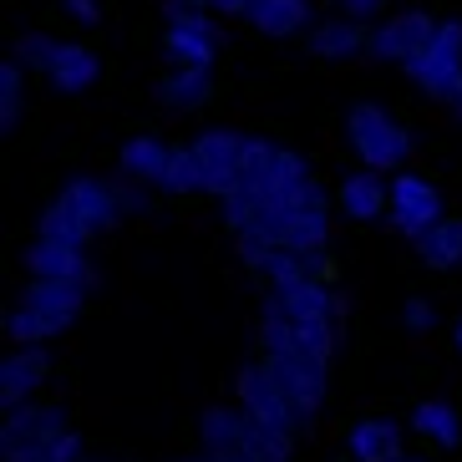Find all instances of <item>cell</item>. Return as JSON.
I'll use <instances>...</instances> for the list:
<instances>
[{
	"label": "cell",
	"instance_id": "obj_39",
	"mask_svg": "<svg viewBox=\"0 0 462 462\" xmlns=\"http://www.w3.org/2000/svg\"><path fill=\"white\" fill-rule=\"evenodd\" d=\"M457 351H462V326H457Z\"/></svg>",
	"mask_w": 462,
	"mask_h": 462
},
{
	"label": "cell",
	"instance_id": "obj_5",
	"mask_svg": "<svg viewBox=\"0 0 462 462\" xmlns=\"http://www.w3.org/2000/svg\"><path fill=\"white\" fill-rule=\"evenodd\" d=\"M234 386H239V407H245L249 417H259V421H270V427H280V432H300V427L310 421V417H305V411H300L295 402L285 396V386L270 376V366H264V361L245 366Z\"/></svg>",
	"mask_w": 462,
	"mask_h": 462
},
{
	"label": "cell",
	"instance_id": "obj_35",
	"mask_svg": "<svg viewBox=\"0 0 462 462\" xmlns=\"http://www.w3.org/2000/svg\"><path fill=\"white\" fill-rule=\"evenodd\" d=\"M67 11L77 15V21H87V26H92V21H97V0H67Z\"/></svg>",
	"mask_w": 462,
	"mask_h": 462
},
{
	"label": "cell",
	"instance_id": "obj_22",
	"mask_svg": "<svg viewBox=\"0 0 462 462\" xmlns=\"http://www.w3.org/2000/svg\"><path fill=\"white\" fill-rule=\"evenodd\" d=\"M61 330H67V320L36 310V305H26V300L5 310V340H11V346H42V340L61 336Z\"/></svg>",
	"mask_w": 462,
	"mask_h": 462
},
{
	"label": "cell",
	"instance_id": "obj_13",
	"mask_svg": "<svg viewBox=\"0 0 462 462\" xmlns=\"http://www.w3.org/2000/svg\"><path fill=\"white\" fill-rule=\"evenodd\" d=\"M411 432H417L432 452H457L462 448V417H457L452 402H442V396H427V402L411 407Z\"/></svg>",
	"mask_w": 462,
	"mask_h": 462
},
{
	"label": "cell",
	"instance_id": "obj_2",
	"mask_svg": "<svg viewBox=\"0 0 462 462\" xmlns=\"http://www.w3.org/2000/svg\"><path fill=\"white\" fill-rule=\"evenodd\" d=\"M346 137H351L356 158L376 173H402V163L411 158V133L392 123L376 102H356L351 117H346Z\"/></svg>",
	"mask_w": 462,
	"mask_h": 462
},
{
	"label": "cell",
	"instance_id": "obj_33",
	"mask_svg": "<svg viewBox=\"0 0 462 462\" xmlns=\"http://www.w3.org/2000/svg\"><path fill=\"white\" fill-rule=\"evenodd\" d=\"M402 326L411 330V336H421V330H432V305L421 295H411L407 305H402Z\"/></svg>",
	"mask_w": 462,
	"mask_h": 462
},
{
	"label": "cell",
	"instance_id": "obj_8",
	"mask_svg": "<svg viewBox=\"0 0 462 462\" xmlns=\"http://www.w3.org/2000/svg\"><path fill=\"white\" fill-rule=\"evenodd\" d=\"M442 218V199H437V189L427 183V178L417 173H396L392 178V224L407 239H417V234H427Z\"/></svg>",
	"mask_w": 462,
	"mask_h": 462
},
{
	"label": "cell",
	"instance_id": "obj_6",
	"mask_svg": "<svg viewBox=\"0 0 462 462\" xmlns=\"http://www.w3.org/2000/svg\"><path fill=\"white\" fill-rule=\"evenodd\" d=\"M264 366H270V376L285 386V396L305 417H315L326 407V361H310L300 351H264Z\"/></svg>",
	"mask_w": 462,
	"mask_h": 462
},
{
	"label": "cell",
	"instance_id": "obj_26",
	"mask_svg": "<svg viewBox=\"0 0 462 462\" xmlns=\"http://www.w3.org/2000/svg\"><path fill=\"white\" fill-rule=\"evenodd\" d=\"M290 351L310 356V361H330V351H336V330H330L326 315H305V320H290Z\"/></svg>",
	"mask_w": 462,
	"mask_h": 462
},
{
	"label": "cell",
	"instance_id": "obj_10",
	"mask_svg": "<svg viewBox=\"0 0 462 462\" xmlns=\"http://www.w3.org/2000/svg\"><path fill=\"white\" fill-rule=\"evenodd\" d=\"M437 31V21L427 11H402V15H392L386 26H376L371 31V51L376 56H386V61H402L407 67L411 56L427 46V36Z\"/></svg>",
	"mask_w": 462,
	"mask_h": 462
},
{
	"label": "cell",
	"instance_id": "obj_31",
	"mask_svg": "<svg viewBox=\"0 0 462 462\" xmlns=\"http://www.w3.org/2000/svg\"><path fill=\"white\" fill-rule=\"evenodd\" d=\"M51 56H56V42H46V36H36V31L15 36V61H21V67L46 71V67H51Z\"/></svg>",
	"mask_w": 462,
	"mask_h": 462
},
{
	"label": "cell",
	"instance_id": "obj_32",
	"mask_svg": "<svg viewBox=\"0 0 462 462\" xmlns=\"http://www.w3.org/2000/svg\"><path fill=\"white\" fill-rule=\"evenodd\" d=\"M36 462H82V432H71V427H67L51 448H42V457H36Z\"/></svg>",
	"mask_w": 462,
	"mask_h": 462
},
{
	"label": "cell",
	"instance_id": "obj_14",
	"mask_svg": "<svg viewBox=\"0 0 462 462\" xmlns=\"http://www.w3.org/2000/svg\"><path fill=\"white\" fill-rule=\"evenodd\" d=\"M336 199H340V214L351 218V224H371V218H381L386 204H392V183H381L376 168H366V173L346 178L336 189Z\"/></svg>",
	"mask_w": 462,
	"mask_h": 462
},
{
	"label": "cell",
	"instance_id": "obj_20",
	"mask_svg": "<svg viewBox=\"0 0 462 462\" xmlns=\"http://www.w3.org/2000/svg\"><path fill=\"white\" fill-rule=\"evenodd\" d=\"M417 254L427 259L432 270H452V264H462V218L442 214L427 234H417Z\"/></svg>",
	"mask_w": 462,
	"mask_h": 462
},
{
	"label": "cell",
	"instance_id": "obj_23",
	"mask_svg": "<svg viewBox=\"0 0 462 462\" xmlns=\"http://www.w3.org/2000/svg\"><path fill=\"white\" fill-rule=\"evenodd\" d=\"M249 21H254L259 36H295L310 21V5L305 0H254L249 5Z\"/></svg>",
	"mask_w": 462,
	"mask_h": 462
},
{
	"label": "cell",
	"instance_id": "obj_38",
	"mask_svg": "<svg viewBox=\"0 0 462 462\" xmlns=\"http://www.w3.org/2000/svg\"><path fill=\"white\" fill-rule=\"evenodd\" d=\"M448 107H452V112H457V117H462V82H457V92L448 97Z\"/></svg>",
	"mask_w": 462,
	"mask_h": 462
},
{
	"label": "cell",
	"instance_id": "obj_4",
	"mask_svg": "<svg viewBox=\"0 0 462 462\" xmlns=\"http://www.w3.org/2000/svg\"><path fill=\"white\" fill-rule=\"evenodd\" d=\"M61 432H67V411L51 407V402L11 407L5 411V427H0V457L5 462H36L42 448H51Z\"/></svg>",
	"mask_w": 462,
	"mask_h": 462
},
{
	"label": "cell",
	"instance_id": "obj_12",
	"mask_svg": "<svg viewBox=\"0 0 462 462\" xmlns=\"http://www.w3.org/2000/svg\"><path fill=\"white\" fill-rule=\"evenodd\" d=\"M42 381H46V351L42 346H15L0 361V402H5V411L26 407L31 396L42 392Z\"/></svg>",
	"mask_w": 462,
	"mask_h": 462
},
{
	"label": "cell",
	"instance_id": "obj_42",
	"mask_svg": "<svg viewBox=\"0 0 462 462\" xmlns=\"http://www.w3.org/2000/svg\"><path fill=\"white\" fill-rule=\"evenodd\" d=\"M402 462H407V457H402Z\"/></svg>",
	"mask_w": 462,
	"mask_h": 462
},
{
	"label": "cell",
	"instance_id": "obj_21",
	"mask_svg": "<svg viewBox=\"0 0 462 462\" xmlns=\"http://www.w3.org/2000/svg\"><path fill=\"white\" fill-rule=\"evenodd\" d=\"M168 158H173V148H163L158 137H133V143H123V152H117L123 173L137 178V183H163Z\"/></svg>",
	"mask_w": 462,
	"mask_h": 462
},
{
	"label": "cell",
	"instance_id": "obj_34",
	"mask_svg": "<svg viewBox=\"0 0 462 462\" xmlns=\"http://www.w3.org/2000/svg\"><path fill=\"white\" fill-rule=\"evenodd\" d=\"M340 5H346V15H356V21H366V15H371V11H381L386 0H340Z\"/></svg>",
	"mask_w": 462,
	"mask_h": 462
},
{
	"label": "cell",
	"instance_id": "obj_36",
	"mask_svg": "<svg viewBox=\"0 0 462 462\" xmlns=\"http://www.w3.org/2000/svg\"><path fill=\"white\" fill-rule=\"evenodd\" d=\"M249 5H254V0H214L218 15H249Z\"/></svg>",
	"mask_w": 462,
	"mask_h": 462
},
{
	"label": "cell",
	"instance_id": "obj_41",
	"mask_svg": "<svg viewBox=\"0 0 462 462\" xmlns=\"http://www.w3.org/2000/svg\"><path fill=\"white\" fill-rule=\"evenodd\" d=\"M82 462H97V457H82Z\"/></svg>",
	"mask_w": 462,
	"mask_h": 462
},
{
	"label": "cell",
	"instance_id": "obj_17",
	"mask_svg": "<svg viewBox=\"0 0 462 462\" xmlns=\"http://www.w3.org/2000/svg\"><path fill=\"white\" fill-rule=\"evenodd\" d=\"M402 442H407V432L396 421H356L346 437L356 462H402Z\"/></svg>",
	"mask_w": 462,
	"mask_h": 462
},
{
	"label": "cell",
	"instance_id": "obj_15",
	"mask_svg": "<svg viewBox=\"0 0 462 462\" xmlns=\"http://www.w3.org/2000/svg\"><path fill=\"white\" fill-rule=\"evenodd\" d=\"M26 305H36V310L56 315V320H77L82 315V300H87V285H77V280H56V274H31L26 280Z\"/></svg>",
	"mask_w": 462,
	"mask_h": 462
},
{
	"label": "cell",
	"instance_id": "obj_25",
	"mask_svg": "<svg viewBox=\"0 0 462 462\" xmlns=\"http://www.w3.org/2000/svg\"><path fill=\"white\" fill-rule=\"evenodd\" d=\"M245 452L254 462H290L295 432H280V427H270V421H259V417L245 411Z\"/></svg>",
	"mask_w": 462,
	"mask_h": 462
},
{
	"label": "cell",
	"instance_id": "obj_30",
	"mask_svg": "<svg viewBox=\"0 0 462 462\" xmlns=\"http://www.w3.org/2000/svg\"><path fill=\"white\" fill-rule=\"evenodd\" d=\"M274 158H280V148H274V143H264V137H249V143H245V163H239L245 183H264V178L274 173Z\"/></svg>",
	"mask_w": 462,
	"mask_h": 462
},
{
	"label": "cell",
	"instance_id": "obj_7",
	"mask_svg": "<svg viewBox=\"0 0 462 462\" xmlns=\"http://www.w3.org/2000/svg\"><path fill=\"white\" fill-rule=\"evenodd\" d=\"M245 143H249V137L224 133V127H214V133H204L199 143H193L199 163H204V193L229 199V193L245 183V173H239V163H245Z\"/></svg>",
	"mask_w": 462,
	"mask_h": 462
},
{
	"label": "cell",
	"instance_id": "obj_40",
	"mask_svg": "<svg viewBox=\"0 0 462 462\" xmlns=\"http://www.w3.org/2000/svg\"><path fill=\"white\" fill-rule=\"evenodd\" d=\"M340 462H356V457H340Z\"/></svg>",
	"mask_w": 462,
	"mask_h": 462
},
{
	"label": "cell",
	"instance_id": "obj_27",
	"mask_svg": "<svg viewBox=\"0 0 462 462\" xmlns=\"http://www.w3.org/2000/svg\"><path fill=\"white\" fill-rule=\"evenodd\" d=\"M204 448H208V452L245 448V411L208 407V411H204Z\"/></svg>",
	"mask_w": 462,
	"mask_h": 462
},
{
	"label": "cell",
	"instance_id": "obj_24",
	"mask_svg": "<svg viewBox=\"0 0 462 462\" xmlns=\"http://www.w3.org/2000/svg\"><path fill=\"white\" fill-rule=\"evenodd\" d=\"M270 305L285 310L290 320H305V315H330V295L320 285V274L300 280V285H285V290H270Z\"/></svg>",
	"mask_w": 462,
	"mask_h": 462
},
{
	"label": "cell",
	"instance_id": "obj_9",
	"mask_svg": "<svg viewBox=\"0 0 462 462\" xmlns=\"http://www.w3.org/2000/svg\"><path fill=\"white\" fill-rule=\"evenodd\" d=\"M168 15H173V26L163 36V51L173 56L178 67H214L218 42H214L208 15H199V11H168Z\"/></svg>",
	"mask_w": 462,
	"mask_h": 462
},
{
	"label": "cell",
	"instance_id": "obj_19",
	"mask_svg": "<svg viewBox=\"0 0 462 462\" xmlns=\"http://www.w3.org/2000/svg\"><path fill=\"white\" fill-rule=\"evenodd\" d=\"M158 97H163V107L173 112H193L204 107L208 97H214V82H208V67H173L158 82Z\"/></svg>",
	"mask_w": 462,
	"mask_h": 462
},
{
	"label": "cell",
	"instance_id": "obj_29",
	"mask_svg": "<svg viewBox=\"0 0 462 462\" xmlns=\"http://www.w3.org/2000/svg\"><path fill=\"white\" fill-rule=\"evenodd\" d=\"M15 117H21V61L11 56V61L0 67V127L11 133Z\"/></svg>",
	"mask_w": 462,
	"mask_h": 462
},
{
	"label": "cell",
	"instance_id": "obj_28",
	"mask_svg": "<svg viewBox=\"0 0 462 462\" xmlns=\"http://www.w3.org/2000/svg\"><path fill=\"white\" fill-rule=\"evenodd\" d=\"M158 189H168V193H199V189H204V163H199L193 143H189V148H173L168 173H163V183H158Z\"/></svg>",
	"mask_w": 462,
	"mask_h": 462
},
{
	"label": "cell",
	"instance_id": "obj_18",
	"mask_svg": "<svg viewBox=\"0 0 462 462\" xmlns=\"http://www.w3.org/2000/svg\"><path fill=\"white\" fill-rule=\"evenodd\" d=\"M371 46V26H361L356 15H340V21H320L310 31V51L326 56V61H346V56L366 51Z\"/></svg>",
	"mask_w": 462,
	"mask_h": 462
},
{
	"label": "cell",
	"instance_id": "obj_37",
	"mask_svg": "<svg viewBox=\"0 0 462 462\" xmlns=\"http://www.w3.org/2000/svg\"><path fill=\"white\" fill-rule=\"evenodd\" d=\"M208 462H254V457H249L245 448H229V452H214V457H208Z\"/></svg>",
	"mask_w": 462,
	"mask_h": 462
},
{
	"label": "cell",
	"instance_id": "obj_16",
	"mask_svg": "<svg viewBox=\"0 0 462 462\" xmlns=\"http://www.w3.org/2000/svg\"><path fill=\"white\" fill-rule=\"evenodd\" d=\"M97 51L92 46H77V42H56V56H51V67H46V77H51V87L56 92H67V97H77V92H87V87L97 82Z\"/></svg>",
	"mask_w": 462,
	"mask_h": 462
},
{
	"label": "cell",
	"instance_id": "obj_11",
	"mask_svg": "<svg viewBox=\"0 0 462 462\" xmlns=\"http://www.w3.org/2000/svg\"><path fill=\"white\" fill-rule=\"evenodd\" d=\"M26 270L31 274H56V280H77V285H97V270L87 264L82 245L51 239V234H36V245L26 249Z\"/></svg>",
	"mask_w": 462,
	"mask_h": 462
},
{
	"label": "cell",
	"instance_id": "obj_3",
	"mask_svg": "<svg viewBox=\"0 0 462 462\" xmlns=\"http://www.w3.org/2000/svg\"><path fill=\"white\" fill-rule=\"evenodd\" d=\"M407 77L432 102H448L457 92V82H462V21H437L427 46L407 61Z\"/></svg>",
	"mask_w": 462,
	"mask_h": 462
},
{
	"label": "cell",
	"instance_id": "obj_1",
	"mask_svg": "<svg viewBox=\"0 0 462 462\" xmlns=\"http://www.w3.org/2000/svg\"><path fill=\"white\" fill-rule=\"evenodd\" d=\"M127 208H137V199H127L123 189H112L102 178H77V183H67V193L42 214V234L87 245V239H97L102 229H112Z\"/></svg>",
	"mask_w": 462,
	"mask_h": 462
}]
</instances>
